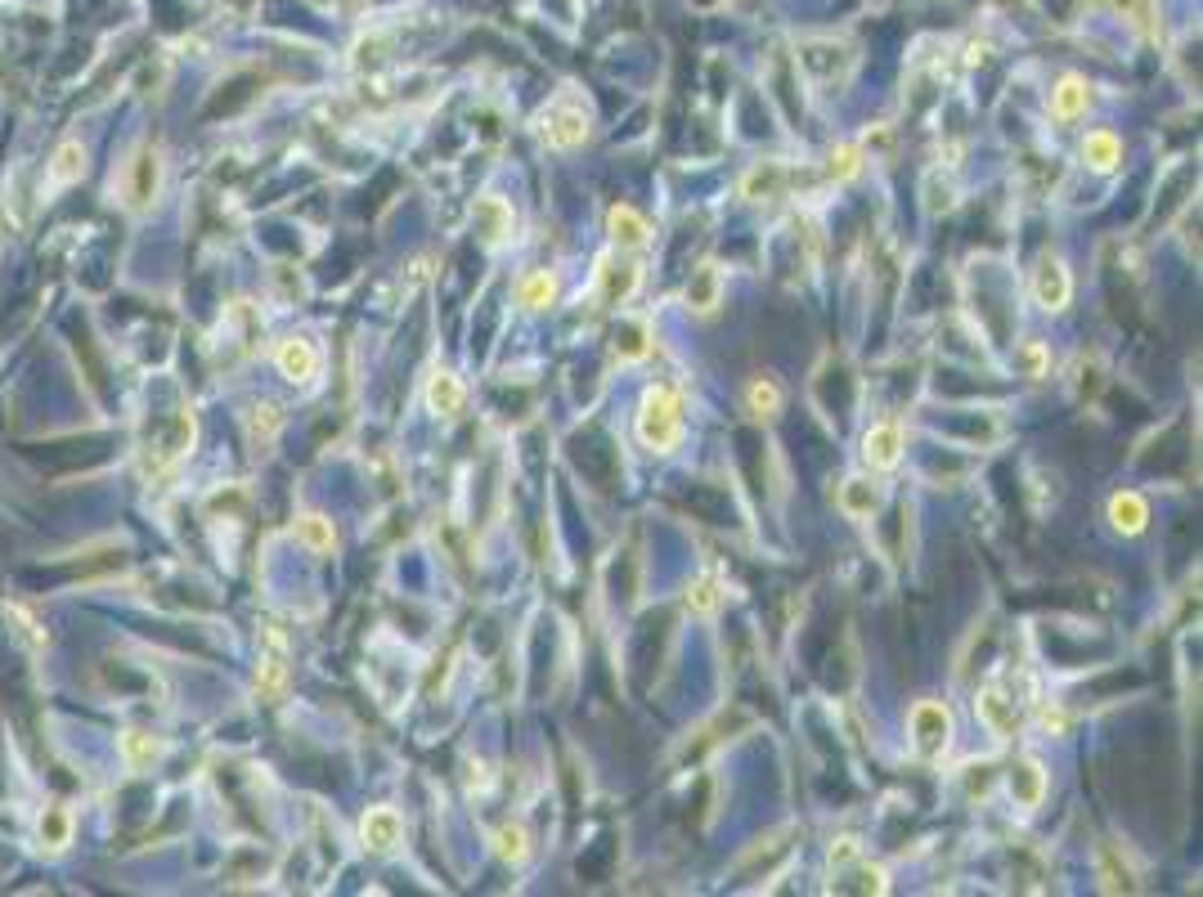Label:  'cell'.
<instances>
[{
  "label": "cell",
  "instance_id": "6da1fadb",
  "mask_svg": "<svg viewBox=\"0 0 1203 897\" xmlns=\"http://www.w3.org/2000/svg\"><path fill=\"white\" fill-rule=\"evenodd\" d=\"M162 175H167V162H162V149L158 145H136V153H130L126 162H121V175L113 180V189H117V197H121V206L126 212H136V216H145L149 206L158 202V193H162Z\"/></svg>",
  "mask_w": 1203,
  "mask_h": 897
},
{
  "label": "cell",
  "instance_id": "7a4b0ae2",
  "mask_svg": "<svg viewBox=\"0 0 1203 897\" xmlns=\"http://www.w3.org/2000/svg\"><path fill=\"white\" fill-rule=\"evenodd\" d=\"M638 440L656 453H670L683 440V395L674 386H651L638 404Z\"/></svg>",
  "mask_w": 1203,
  "mask_h": 897
},
{
  "label": "cell",
  "instance_id": "3957f363",
  "mask_svg": "<svg viewBox=\"0 0 1203 897\" xmlns=\"http://www.w3.org/2000/svg\"><path fill=\"white\" fill-rule=\"evenodd\" d=\"M799 67H805L809 82H818V86H844L849 67H853V45L835 41V36H813L799 45Z\"/></svg>",
  "mask_w": 1203,
  "mask_h": 897
},
{
  "label": "cell",
  "instance_id": "277c9868",
  "mask_svg": "<svg viewBox=\"0 0 1203 897\" xmlns=\"http://www.w3.org/2000/svg\"><path fill=\"white\" fill-rule=\"evenodd\" d=\"M912 745L920 758H944L952 745V709L939 701H920L912 709Z\"/></svg>",
  "mask_w": 1203,
  "mask_h": 897
},
{
  "label": "cell",
  "instance_id": "5b68a950",
  "mask_svg": "<svg viewBox=\"0 0 1203 897\" xmlns=\"http://www.w3.org/2000/svg\"><path fill=\"white\" fill-rule=\"evenodd\" d=\"M588 113L579 108V104H553L544 117H540V135H544V145L549 149H562V153H571V149H579L584 140H588Z\"/></svg>",
  "mask_w": 1203,
  "mask_h": 897
},
{
  "label": "cell",
  "instance_id": "8992f818",
  "mask_svg": "<svg viewBox=\"0 0 1203 897\" xmlns=\"http://www.w3.org/2000/svg\"><path fill=\"white\" fill-rule=\"evenodd\" d=\"M256 692L270 705H279L284 692H288V647H284L279 633H265V651H260V664H256Z\"/></svg>",
  "mask_w": 1203,
  "mask_h": 897
},
{
  "label": "cell",
  "instance_id": "52a82bcc",
  "mask_svg": "<svg viewBox=\"0 0 1203 897\" xmlns=\"http://www.w3.org/2000/svg\"><path fill=\"white\" fill-rule=\"evenodd\" d=\"M1068 297H1074V279H1068V269L1060 256H1042L1037 269H1033V301L1042 310H1064Z\"/></svg>",
  "mask_w": 1203,
  "mask_h": 897
},
{
  "label": "cell",
  "instance_id": "ba28073f",
  "mask_svg": "<svg viewBox=\"0 0 1203 897\" xmlns=\"http://www.w3.org/2000/svg\"><path fill=\"white\" fill-rule=\"evenodd\" d=\"M975 709H979V718H983V727L992 732V736H1015L1020 732V714H1015V701H1011V692L1001 682H988L983 692H979V701H975Z\"/></svg>",
  "mask_w": 1203,
  "mask_h": 897
},
{
  "label": "cell",
  "instance_id": "9c48e42d",
  "mask_svg": "<svg viewBox=\"0 0 1203 897\" xmlns=\"http://www.w3.org/2000/svg\"><path fill=\"white\" fill-rule=\"evenodd\" d=\"M903 427L898 423H876L872 431L862 436V462L872 471H894L903 462Z\"/></svg>",
  "mask_w": 1203,
  "mask_h": 897
},
{
  "label": "cell",
  "instance_id": "30bf717a",
  "mask_svg": "<svg viewBox=\"0 0 1203 897\" xmlns=\"http://www.w3.org/2000/svg\"><path fill=\"white\" fill-rule=\"evenodd\" d=\"M275 364H279V373L292 382V386H310L315 377H319V351L310 346L306 337H288V341H279V351H275Z\"/></svg>",
  "mask_w": 1203,
  "mask_h": 897
},
{
  "label": "cell",
  "instance_id": "8fae6325",
  "mask_svg": "<svg viewBox=\"0 0 1203 897\" xmlns=\"http://www.w3.org/2000/svg\"><path fill=\"white\" fill-rule=\"evenodd\" d=\"M360 840L369 853H395L400 840H405V821H400L395 808H369L360 821Z\"/></svg>",
  "mask_w": 1203,
  "mask_h": 897
},
{
  "label": "cell",
  "instance_id": "7c38bea8",
  "mask_svg": "<svg viewBox=\"0 0 1203 897\" xmlns=\"http://www.w3.org/2000/svg\"><path fill=\"white\" fill-rule=\"evenodd\" d=\"M1087 104H1092L1087 77L1064 73V77L1055 82V90H1051V117H1055V121H1078V117L1087 113Z\"/></svg>",
  "mask_w": 1203,
  "mask_h": 897
},
{
  "label": "cell",
  "instance_id": "4fadbf2b",
  "mask_svg": "<svg viewBox=\"0 0 1203 897\" xmlns=\"http://www.w3.org/2000/svg\"><path fill=\"white\" fill-rule=\"evenodd\" d=\"M1011 799L1020 808H1042V799H1046V772H1042L1037 758H1020V763L1011 768Z\"/></svg>",
  "mask_w": 1203,
  "mask_h": 897
},
{
  "label": "cell",
  "instance_id": "5bb4252c",
  "mask_svg": "<svg viewBox=\"0 0 1203 897\" xmlns=\"http://www.w3.org/2000/svg\"><path fill=\"white\" fill-rule=\"evenodd\" d=\"M477 225H481V234H486L490 247H503V243L512 238L517 216H512V206H508L503 197H481V202H477Z\"/></svg>",
  "mask_w": 1203,
  "mask_h": 897
},
{
  "label": "cell",
  "instance_id": "9a60e30c",
  "mask_svg": "<svg viewBox=\"0 0 1203 897\" xmlns=\"http://www.w3.org/2000/svg\"><path fill=\"white\" fill-rule=\"evenodd\" d=\"M82 175H86V149H82L77 140H63V145L54 149L50 167H45V180H50L54 189H68V184H77Z\"/></svg>",
  "mask_w": 1203,
  "mask_h": 897
},
{
  "label": "cell",
  "instance_id": "2e32d148",
  "mask_svg": "<svg viewBox=\"0 0 1203 897\" xmlns=\"http://www.w3.org/2000/svg\"><path fill=\"white\" fill-rule=\"evenodd\" d=\"M1109 521H1114V530L1118 534H1141L1146 525H1150V503L1141 499V494H1131V490H1122V494H1114L1109 499Z\"/></svg>",
  "mask_w": 1203,
  "mask_h": 897
},
{
  "label": "cell",
  "instance_id": "e0dca14e",
  "mask_svg": "<svg viewBox=\"0 0 1203 897\" xmlns=\"http://www.w3.org/2000/svg\"><path fill=\"white\" fill-rule=\"evenodd\" d=\"M607 229H611V243L616 247H647L651 243V225L634 212V206H611L607 212Z\"/></svg>",
  "mask_w": 1203,
  "mask_h": 897
},
{
  "label": "cell",
  "instance_id": "ac0fdd59",
  "mask_svg": "<svg viewBox=\"0 0 1203 897\" xmlns=\"http://www.w3.org/2000/svg\"><path fill=\"white\" fill-rule=\"evenodd\" d=\"M462 404H467V391H462V382L454 377V373H432L427 377V408L432 413H440V418H454V413H462Z\"/></svg>",
  "mask_w": 1203,
  "mask_h": 897
},
{
  "label": "cell",
  "instance_id": "d6986e66",
  "mask_svg": "<svg viewBox=\"0 0 1203 897\" xmlns=\"http://www.w3.org/2000/svg\"><path fill=\"white\" fill-rule=\"evenodd\" d=\"M557 292H562V279H557L553 269H534V274H525V279L517 284V301L525 310H549L557 301Z\"/></svg>",
  "mask_w": 1203,
  "mask_h": 897
},
{
  "label": "cell",
  "instance_id": "ffe728a7",
  "mask_svg": "<svg viewBox=\"0 0 1203 897\" xmlns=\"http://www.w3.org/2000/svg\"><path fill=\"white\" fill-rule=\"evenodd\" d=\"M718 301H723V274H718V265H701L688 284V306L696 314H710Z\"/></svg>",
  "mask_w": 1203,
  "mask_h": 897
},
{
  "label": "cell",
  "instance_id": "44dd1931",
  "mask_svg": "<svg viewBox=\"0 0 1203 897\" xmlns=\"http://www.w3.org/2000/svg\"><path fill=\"white\" fill-rule=\"evenodd\" d=\"M840 512L853 516V521L876 516V512H881V490L872 485V480H844V490H840Z\"/></svg>",
  "mask_w": 1203,
  "mask_h": 897
},
{
  "label": "cell",
  "instance_id": "7402d4cb",
  "mask_svg": "<svg viewBox=\"0 0 1203 897\" xmlns=\"http://www.w3.org/2000/svg\"><path fill=\"white\" fill-rule=\"evenodd\" d=\"M1083 162L1092 171H1114L1122 162V140L1114 130H1092L1087 140H1083Z\"/></svg>",
  "mask_w": 1203,
  "mask_h": 897
},
{
  "label": "cell",
  "instance_id": "603a6c76",
  "mask_svg": "<svg viewBox=\"0 0 1203 897\" xmlns=\"http://www.w3.org/2000/svg\"><path fill=\"white\" fill-rule=\"evenodd\" d=\"M297 538H301L306 552H315V557H328V552L338 547V530H332V521L319 516V512L297 516Z\"/></svg>",
  "mask_w": 1203,
  "mask_h": 897
},
{
  "label": "cell",
  "instance_id": "cb8c5ba5",
  "mask_svg": "<svg viewBox=\"0 0 1203 897\" xmlns=\"http://www.w3.org/2000/svg\"><path fill=\"white\" fill-rule=\"evenodd\" d=\"M158 754H162V740H153L149 732H126L121 736V758H126V768L130 772H145L158 763Z\"/></svg>",
  "mask_w": 1203,
  "mask_h": 897
},
{
  "label": "cell",
  "instance_id": "d4e9b609",
  "mask_svg": "<svg viewBox=\"0 0 1203 897\" xmlns=\"http://www.w3.org/2000/svg\"><path fill=\"white\" fill-rule=\"evenodd\" d=\"M781 184H786V171H781L777 162H764V167H755V171L742 180V193H746L750 202H764V197H777Z\"/></svg>",
  "mask_w": 1203,
  "mask_h": 897
},
{
  "label": "cell",
  "instance_id": "484cf974",
  "mask_svg": "<svg viewBox=\"0 0 1203 897\" xmlns=\"http://www.w3.org/2000/svg\"><path fill=\"white\" fill-rule=\"evenodd\" d=\"M494 853H499L508 866H521V862L530 857V835H525V825H499Z\"/></svg>",
  "mask_w": 1203,
  "mask_h": 897
},
{
  "label": "cell",
  "instance_id": "4316f807",
  "mask_svg": "<svg viewBox=\"0 0 1203 897\" xmlns=\"http://www.w3.org/2000/svg\"><path fill=\"white\" fill-rule=\"evenodd\" d=\"M746 404H750L755 418H777V413H781V391H777V382H773V377H755L750 391H746Z\"/></svg>",
  "mask_w": 1203,
  "mask_h": 897
},
{
  "label": "cell",
  "instance_id": "83f0119b",
  "mask_svg": "<svg viewBox=\"0 0 1203 897\" xmlns=\"http://www.w3.org/2000/svg\"><path fill=\"white\" fill-rule=\"evenodd\" d=\"M718 606H723V592H718V584H714V579H696V584L688 588V610H692V615L710 619Z\"/></svg>",
  "mask_w": 1203,
  "mask_h": 897
},
{
  "label": "cell",
  "instance_id": "f1b7e54d",
  "mask_svg": "<svg viewBox=\"0 0 1203 897\" xmlns=\"http://www.w3.org/2000/svg\"><path fill=\"white\" fill-rule=\"evenodd\" d=\"M68 835H73V816L63 812V808H45V816H41V840H45L50 848H63V844H68Z\"/></svg>",
  "mask_w": 1203,
  "mask_h": 897
},
{
  "label": "cell",
  "instance_id": "f546056e",
  "mask_svg": "<svg viewBox=\"0 0 1203 897\" xmlns=\"http://www.w3.org/2000/svg\"><path fill=\"white\" fill-rule=\"evenodd\" d=\"M862 171V149H853V145H840L835 153H831V162H827V175L831 180H853Z\"/></svg>",
  "mask_w": 1203,
  "mask_h": 897
},
{
  "label": "cell",
  "instance_id": "4dcf8cb0",
  "mask_svg": "<svg viewBox=\"0 0 1203 897\" xmlns=\"http://www.w3.org/2000/svg\"><path fill=\"white\" fill-rule=\"evenodd\" d=\"M1020 369H1024V377H1046V369H1051V355H1046V346L1042 341H1024L1020 346Z\"/></svg>",
  "mask_w": 1203,
  "mask_h": 897
},
{
  "label": "cell",
  "instance_id": "1f68e13d",
  "mask_svg": "<svg viewBox=\"0 0 1203 897\" xmlns=\"http://www.w3.org/2000/svg\"><path fill=\"white\" fill-rule=\"evenodd\" d=\"M1037 718H1042V727H1046V732H1055V736H1060V732H1064V727H1068V718H1064V714H1060V709H1042V714H1037Z\"/></svg>",
  "mask_w": 1203,
  "mask_h": 897
}]
</instances>
